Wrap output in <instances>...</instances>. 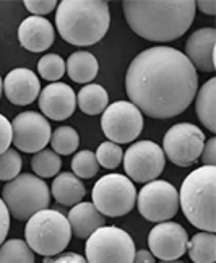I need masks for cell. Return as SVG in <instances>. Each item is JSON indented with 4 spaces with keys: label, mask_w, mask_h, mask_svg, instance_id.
<instances>
[{
    "label": "cell",
    "mask_w": 216,
    "mask_h": 263,
    "mask_svg": "<svg viewBox=\"0 0 216 263\" xmlns=\"http://www.w3.org/2000/svg\"><path fill=\"white\" fill-rule=\"evenodd\" d=\"M130 103L151 119H171L187 109L199 91V75L184 52L156 46L132 60L125 75Z\"/></svg>",
    "instance_id": "cell-1"
},
{
    "label": "cell",
    "mask_w": 216,
    "mask_h": 263,
    "mask_svg": "<svg viewBox=\"0 0 216 263\" xmlns=\"http://www.w3.org/2000/svg\"><path fill=\"white\" fill-rule=\"evenodd\" d=\"M122 7L133 33L153 43L184 36L197 12L193 0H125Z\"/></svg>",
    "instance_id": "cell-2"
},
{
    "label": "cell",
    "mask_w": 216,
    "mask_h": 263,
    "mask_svg": "<svg viewBox=\"0 0 216 263\" xmlns=\"http://www.w3.org/2000/svg\"><path fill=\"white\" fill-rule=\"evenodd\" d=\"M109 23V4L104 0H62L56 8L57 31L71 46L88 47L99 43Z\"/></svg>",
    "instance_id": "cell-3"
},
{
    "label": "cell",
    "mask_w": 216,
    "mask_h": 263,
    "mask_svg": "<svg viewBox=\"0 0 216 263\" xmlns=\"http://www.w3.org/2000/svg\"><path fill=\"white\" fill-rule=\"evenodd\" d=\"M214 180L216 167L202 166L184 179L179 192V206L185 218L195 228L211 234L216 231Z\"/></svg>",
    "instance_id": "cell-4"
},
{
    "label": "cell",
    "mask_w": 216,
    "mask_h": 263,
    "mask_svg": "<svg viewBox=\"0 0 216 263\" xmlns=\"http://www.w3.org/2000/svg\"><path fill=\"white\" fill-rule=\"evenodd\" d=\"M71 237L67 216L57 210H43L33 215L25 228V242L29 249L43 257H56L64 252Z\"/></svg>",
    "instance_id": "cell-5"
},
{
    "label": "cell",
    "mask_w": 216,
    "mask_h": 263,
    "mask_svg": "<svg viewBox=\"0 0 216 263\" xmlns=\"http://www.w3.org/2000/svg\"><path fill=\"white\" fill-rule=\"evenodd\" d=\"M2 200L15 219L28 221L33 215L49 208L50 190L38 176L22 174L7 182L2 189Z\"/></svg>",
    "instance_id": "cell-6"
},
{
    "label": "cell",
    "mask_w": 216,
    "mask_h": 263,
    "mask_svg": "<svg viewBox=\"0 0 216 263\" xmlns=\"http://www.w3.org/2000/svg\"><path fill=\"white\" fill-rule=\"evenodd\" d=\"M91 198V203L102 216L119 218L129 215L135 206L137 189L127 176L106 174L96 180Z\"/></svg>",
    "instance_id": "cell-7"
},
{
    "label": "cell",
    "mask_w": 216,
    "mask_h": 263,
    "mask_svg": "<svg viewBox=\"0 0 216 263\" xmlns=\"http://www.w3.org/2000/svg\"><path fill=\"white\" fill-rule=\"evenodd\" d=\"M135 244L125 232L116 226H102L86 239L85 254L88 263H132Z\"/></svg>",
    "instance_id": "cell-8"
},
{
    "label": "cell",
    "mask_w": 216,
    "mask_h": 263,
    "mask_svg": "<svg viewBox=\"0 0 216 263\" xmlns=\"http://www.w3.org/2000/svg\"><path fill=\"white\" fill-rule=\"evenodd\" d=\"M205 145L203 132L193 124L181 122L172 125L163 138V153L179 167L193 164L202 155Z\"/></svg>",
    "instance_id": "cell-9"
},
{
    "label": "cell",
    "mask_w": 216,
    "mask_h": 263,
    "mask_svg": "<svg viewBox=\"0 0 216 263\" xmlns=\"http://www.w3.org/2000/svg\"><path fill=\"white\" fill-rule=\"evenodd\" d=\"M140 215L151 222H164L177 215L179 194L177 189L166 180H151L138 194Z\"/></svg>",
    "instance_id": "cell-10"
},
{
    "label": "cell",
    "mask_w": 216,
    "mask_h": 263,
    "mask_svg": "<svg viewBox=\"0 0 216 263\" xmlns=\"http://www.w3.org/2000/svg\"><path fill=\"white\" fill-rule=\"evenodd\" d=\"M123 169L130 180L138 184H148L156 180L164 171L166 158L158 143L141 140L133 143L122 158Z\"/></svg>",
    "instance_id": "cell-11"
},
{
    "label": "cell",
    "mask_w": 216,
    "mask_h": 263,
    "mask_svg": "<svg viewBox=\"0 0 216 263\" xmlns=\"http://www.w3.org/2000/svg\"><path fill=\"white\" fill-rule=\"evenodd\" d=\"M143 114L130 101H117L106 107L101 119V128L109 141L116 145L130 143L143 130Z\"/></svg>",
    "instance_id": "cell-12"
},
{
    "label": "cell",
    "mask_w": 216,
    "mask_h": 263,
    "mask_svg": "<svg viewBox=\"0 0 216 263\" xmlns=\"http://www.w3.org/2000/svg\"><path fill=\"white\" fill-rule=\"evenodd\" d=\"M12 134V143L16 149H22L23 153H38L50 141L52 130L43 114L26 110L13 119Z\"/></svg>",
    "instance_id": "cell-13"
},
{
    "label": "cell",
    "mask_w": 216,
    "mask_h": 263,
    "mask_svg": "<svg viewBox=\"0 0 216 263\" xmlns=\"http://www.w3.org/2000/svg\"><path fill=\"white\" fill-rule=\"evenodd\" d=\"M189 236L179 222H158L148 234V246L153 257L163 261L179 260L187 252Z\"/></svg>",
    "instance_id": "cell-14"
},
{
    "label": "cell",
    "mask_w": 216,
    "mask_h": 263,
    "mask_svg": "<svg viewBox=\"0 0 216 263\" xmlns=\"http://www.w3.org/2000/svg\"><path fill=\"white\" fill-rule=\"evenodd\" d=\"M39 109L50 120H65L75 112L77 95L65 83H50L39 93Z\"/></svg>",
    "instance_id": "cell-15"
},
{
    "label": "cell",
    "mask_w": 216,
    "mask_h": 263,
    "mask_svg": "<svg viewBox=\"0 0 216 263\" xmlns=\"http://www.w3.org/2000/svg\"><path fill=\"white\" fill-rule=\"evenodd\" d=\"M5 96L15 106H28L34 103V99L39 98L41 83L34 72L29 68L18 67L8 72L5 80L2 82Z\"/></svg>",
    "instance_id": "cell-16"
},
{
    "label": "cell",
    "mask_w": 216,
    "mask_h": 263,
    "mask_svg": "<svg viewBox=\"0 0 216 263\" xmlns=\"http://www.w3.org/2000/svg\"><path fill=\"white\" fill-rule=\"evenodd\" d=\"M214 46H216V29L202 28L190 34L185 43V57L190 60L195 70L203 73L214 72Z\"/></svg>",
    "instance_id": "cell-17"
},
{
    "label": "cell",
    "mask_w": 216,
    "mask_h": 263,
    "mask_svg": "<svg viewBox=\"0 0 216 263\" xmlns=\"http://www.w3.org/2000/svg\"><path fill=\"white\" fill-rule=\"evenodd\" d=\"M54 26L44 16H28L18 26V41L29 52H44L54 44Z\"/></svg>",
    "instance_id": "cell-18"
},
{
    "label": "cell",
    "mask_w": 216,
    "mask_h": 263,
    "mask_svg": "<svg viewBox=\"0 0 216 263\" xmlns=\"http://www.w3.org/2000/svg\"><path fill=\"white\" fill-rule=\"evenodd\" d=\"M71 234L78 239H88L93 232L104 226L106 218L95 208L91 201H81V203L71 206L67 215Z\"/></svg>",
    "instance_id": "cell-19"
},
{
    "label": "cell",
    "mask_w": 216,
    "mask_h": 263,
    "mask_svg": "<svg viewBox=\"0 0 216 263\" xmlns=\"http://www.w3.org/2000/svg\"><path fill=\"white\" fill-rule=\"evenodd\" d=\"M52 195L56 201L65 205V206H75L81 203L85 197V185L74 173H60L56 176L52 182Z\"/></svg>",
    "instance_id": "cell-20"
},
{
    "label": "cell",
    "mask_w": 216,
    "mask_h": 263,
    "mask_svg": "<svg viewBox=\"0 0 216 263\" xmlns=\"http://www.w3.org/2000/svg\"><path fill=\"white\" fill-rule=\"evenodd\" d=\"M65 72L75 83H89L99 72L98 59L88 50H77L67 59Z\"/></svg>",
    "instance_id": "cell-21"
},
{
    "label": "cell",
    "mask_w": 216,
    "mask_h": 263,
    "mask_svg": "<svg viewBox=\"0 0 216 263\" xmlns=\"http://www.w3.org/2000/svg\"><path fill=\"white\" fill-rule=\"evenodd\" d=\"M199 120L211 134L216 132V78H210L195 95Z\"/></svg>",
    "instance_id": "cell-22"
},
{
    "label": "cell",
    "mask_w": 216,
    "mask_h": 263,
    "mask_svg": "<svg viewBox=\"0 0 216 263\" xmlns=\"http://www.w3.org/2000/svg\"><path fill=\"white\" fill-rule=\"evenodd\" d=\"M77 103L81 112H85L86 116H98L104 112L106 107L109 106V96L107 91L101 85L91 83L80 89Z\"/></svg>",
    "instance_id": "cell-23"
},
{
    "label": "cell",
    "mask_w": 216,
    "mask_h": 263,
    "mask_svg": "<svg viewBox=\"0 0 216 263\" xmlns=\"http://www.w3.org/2000/svg\"><path fill=\"white\" fill-rule=\"evenodd\" d=\"M187 254L193 263L216 261V236L211 232H199L187 242Z\"/></svg>",
    "instance_id": "cell-24"
},
{
    "label": "cell",
    "mask_w": 216,
    "mask_h": 263,
    "mask_svg": "<svg viewBox=\"0 0 216 263\" xmlns=\"http://www.w3.org/2000/svg\"><path fill=\"white\" fill-rule=\"evenodd\" d=\"M34 252L22 239H10L0 246V263H34Z\"/></svg>",
    "instance_id": "cell-25"
},
{
    "label": "cell",
    "mask_w": 216,
    "mask_h": 263,
    "mask_svg": "<svg viewBox=\"0 0 216 263\" xmlns=\"http://www.w3.org/2000/svg\"><path fill=\"white\" fill-rule=\"evenodd\" d=\"M62 159L52 149H41L34 153L33 159H31V167H33L34 174L39 179H49L56 177L60 171Z\"/></svg>",
    "instance_id": "cell-26"
},
{
    "label": "cell",
    "mask_w": 216,
    "mask_h": 263,
    "mask_svg": "<svg viewBox=\"0 0 216 263\" xmlns=\"http://www.w3.org/2000/svg\"><path fill=\"white\" fill-rule=\"evenodd\" d=\"M80 145V137L78 132L74 127H59L52 135H50V146H52V151L57 153L59 156H67L71 155L74 151L78 149Z\"/></svg>",
    "instance_id": "cell-27"
},
{
    "label": "cell",
    "mask_w": 216,
    "mask_h": 263,
    "mask_svg": "<svg viewBox=\"0 0 216 263\" xmlns=\"http://www.w3.org/2000/svg\"><path fill=\"white\" fill-rule=\"evenodd\" d=\"M71 171L74 174L81 180V179H93L99 171V164L96 161V155L93 151L83 149L71 159Z\"/></svg>",
    "instance_id": "cell-28"
},
{
    "label": "cell",
    "mask_w": 216,
    "mask_h": 263,
    "mask_svg": "<svg viewBox=\"0 0 216 263\" xmlns=\"http://www.w3.org/2000/svg\"><path fill=\"white\" fill-rule=\"evenodd\" d=\"M38 72L44 80L56 83L57 80L65 75V62L57 54H47L41 57V60L38 62Z\"/></svg>",
    "instance_id": "cell-29"
},
{
    "label": "cell",
    "mask_w": 216,
    "mask_h": 263,
    "mask_svg": "<svg viewBox=\"0 0 216 263\" xmlns=\"http://www.w3.org/2000/svg\"><path fill=\"white\" fill-rule=\"evenodd\" d=\"M96 161L101 167L104 169H116L120 166L122 158H123V151L119 145L112 143V141H104L101 143L96 149Z\"/></svg>",
    "instance_id": "cell-30"
},
{
    "label": "cell",
    "mask_w": 216,
    "mask_h": 263,
    "mask_svg": "<svg viewBox=\"0 0 216 263\" xmlns=\"http://www.w3.org/2000/svg\"><path fill=\"white\" fill-rule=\"evenodd\" d=\"M23 161L16 149H7L5 153L0 155V180H13L20 176Z\"/></svg>",
    "instance_id": "cell-31"
},
{
    "label": "cell",
    "mask_w": 216,
    "mask_h": 263,
    "mask_svg": "<svg viewBox=\"0 0 216 263\" xmlns=\"http://www.w3.org/2000/svg\"><path fill=\"white\" fill-rule=\"evenodd\" d=\"M25 7L33 16H44L57 8L56 0H25Z\"/></svg>",
    "instance_id": "cell-32"
},
{
    "label": "cell",
    "mask_w": 216,
    "mask_h": 263,
    "mask_svg": "<svg viewBox=\"0 0 216 263\" xmlns=\"http://www.w3.org/2000/svg\"><path fill=\"white\" fill-rule=\"evenodd\" d=\"M13 134H12V122H8L5 116L0 114V155L10 149L12 145Z\"/></svg>",
    "instance_id": "cell-33"
},
{
    "label": "cell",
    "mask_w": 216,
    "mask_h": 263,
    "mask_svg": "<svg viewBox=\"0 0 216 263\" xmlns=\"http://www.w3.org/2000/svg\"><path fill=\"white\" fill-rule=\"evenodd\" d=\"M203 166H214L216 167V138H210L208 141H205L202 155H200Z\"/></svg>",
    "instance_id": "cell-34"
},
{
    "label": "cell",
    "mask_w": 216,
    "mask_h": 263,
    "mask_svg": "<svg viewBox=\"0 0 216 263\" xmlns=\"http://www.w3.org/2000/svg\"><path fill=\"white\" fill-rule=\"evenodd\" d=\"M8 229H10V213L4 203V200L0 198V246L5 242Z\"/></svg>",
    "instance_id": "cell-35"
},
{
    "label": "cell",
    "mask_w": 216,
    "mask_h": 263,
    "mask_svg": "<svg viewBox=\"0 0 216 263\" xmlns=\"http://www.w3.org/2000/svg\"><path fill=\"white\" fill-rule=\"evenodd\" d=\"M52 263H88V261L83 255H78L75 252H68V254H62L57 258H54Z\"/></svg>",
    "instance_id": "cell-36"
},
{
    "label": "cell",
    "mask_w": 216,
    "mask_h": 263,
    "mask_svg": "<svg viewBox=\"0 0 216 263\" xmlns=\"http://www.w3.org/2000/svg\"><path fill=\"white\" fill-rule=\"evenodd\" d=\"M195 7H197L202 13L205 15H216V2L214 0H200V2H195Z\"/></svg>",
    "instance_id": "cell-37"
},
{
    "label": "cell",
    "mask_w": 216,
    "mask_h": 263,
    "mask_svg": "<svg viewBox=\"0 0 216 263\" xmlns=\"http://www.w3.org/2000/svg\"><path fill=\"white\" fill-rule=\"evenodd\" d=\"M132 263H154V257L150 250L143 249V250L135 252V257H133Z\"/></svg>",
    "instance_id": "cell-38"
},
{
    "label": "cell",
    "mask_w": 216,
    "mask_h": 263,
    "mask_svg": "<svg viewBox=\"0 0 216 263\" xmlns=\"http://www.w3.org/2000/svg\"><path fill=\"white\" fill-rule=\"evenodd\" d=\"M161 263H185L182 260H174V261H161Z\"/></svg>",
    "instance_id": "cell-39"
},
{
    "label": "cell",
    "mask_w": 216,
    "mask_h": 263,
    "mask_svg": "<svg viewBox=\"0 0 216 263\" xmlns=\"http://www.w3.org/2000/svg\"><path fill=\"white\" fill-rule=\"evenodd\" d=\"M2 91H4V86H2V78H0V98H2Z\"/></svg>",
    "instance_id": "cell-40"
},
{
    "label": "cell",
    "mask_w": 216,
    "mask_h": 263,
    "mask_svg": "<svg viewBox=\"0 0 216 263\" xmlns=\"http://www.w3.org/2000/svg\"><path fill=\"white\" fill-rule=\"evenodd\" d=\"M44 263H52V258H49V257H44Z\"/></svg>",
    "instance_id": "cell-41"
}]
</instances>
